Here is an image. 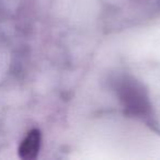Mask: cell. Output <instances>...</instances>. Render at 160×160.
<instances>
[{
  "mask_svg": "<svg viewBox=\"0 0 160 160\" xmlns=\"http://www.w3.org/2000/svg\"><path fill=\"white\" fill-rule=\"evenodd\" d=\"M41 147V134L38 129H33L28 134L21 142L19 148V156L22 159L31 160L36 158Z\"/></svg>",
  "mask_w": 160,
  "mask_h": 160,
  "instance_id": "cell-1",
  "label": "cell"
}]
</instances>
